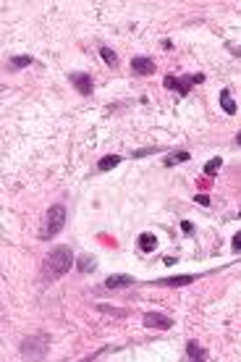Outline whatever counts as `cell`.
<instances>
[{"instance_id": "cell-2", "label": "cell", "mask_w": 241, "mask_h": 362, "mask_svg": "<svg viewBox=\"0 0 241 362\" xmlns=\"http://www.w3.org/2000/svg\"><path fill=\"white\" fill-rule=\"evenodd\" d=\"M66 226V208L63 205H53L45 216V226L40 231V239H53L55 234H60V228Z\"/></svg>"}, {"instance_id": "cell-12", "label": "cell", "mask_w": 241, "mask_h": 362, "mask_svg": "<svg viewBox=\"0 0 241 362\" xmlns=\"http://www.w3.org/2000/svg\"><path fill=\"white\" fill-rule=\"evenodd\" d=\"M76 265H79V271L81 273H89V271H95V257L92 255H81V257H76Z\"/></svg>"}, {"instance_id": "cell-19", "label": "cell", "mask_w": 241, "mask_h": 362, "mask_svg": "<svg viewBox=\"0 0 241 362\" xmlns=\"http://www.w3.org/2000/svg\"><path fill=\"white\" fill-rule=\"evenodd\" d=\"M231 247H234V252H241V231L234 236V241H231Z\"/></svg>"}, {"instance_id": "cell-6", "label": "cell", "mask_w": 241, "mask_h": 362, "mask_svg": "<svg viewBox=\"0 0 241 362\" xmlns=\"http://www.w3.org/2000/svg\"><path fill=\"white\" fill-rule=\"evenodd\" d=\"M186 355H189L191 362H205V360H207V352L202 349L197 341H189V344H186Z\"/></svg>"}, {"instance_id": "cell-13", "label": "cell", "mask_w": 241, "mask_h": 362, "mask_svg": "<svg viewBox=\"0 0 241 362\" xmlns=\"http://www.w3.org/2000/svg\"><path fill=\"white\" fill-rule=\"evenodd\" d=\"M183 160H189V152L179 150V152H173V155L165 157V165H176V163H183Z\"/></svg>"}, {"instance_id": "cell-7", "label": "cell", "mask_w": 241, "mask_h": 362, "mask_svg": "<svg viewBox=\"0 0 241 362\" xmlns=\"http://www.w3.org/2000/svg\"><path fill=\"white\" fill-rule=\"evenodd\" d=\"M194 281V276H173V278H157L155 284L160 286H189Z\"/></svg>"}, {"instance_id": "cell-14", "label": "cell", "mask_w": 241, "mask_h": 362, "mask_svg": "<svg viewBox=\"0 0 241 362\" xmlns=\"http://www.w3.org/2000/svg\"><path fill=\"white\" fill-rule=\"evenodd\" d=\"M100 55H103V61L108 63V66H116V63H118V55L110 48H100Z\"/></svg>"}, {"instance_id": "cell-5", "label": "cell", "mask_w": 241, "mask_h": 362, "mask_svg": "<svg viewBox=\"0 0 241 362\" xmlns=\"http://www.w3.org/2000/svg\"><path fill=\"white\" fill-rule=\"evenodd\" d=\"M131 69H134V73H139V76H150V73L155 71V63L150 58H134Z\"/></svg>"}, {"instance_id": "cell-17", "label": "cell", "mask_w": 241, "mask_h": 362, "mask_svg": "<svg viewBox=\"0 0 241 362\" xmlns=\"http://www.w3.org/2000/svg\"><path fill=\"white\" fill-rule=\"evenodd\" d=\"M163 84L168 87V89H176V92H179V76H165Z\"/></svg>"}, {"instance_id": "cell-1", "label": "cell", "mask_w": 241, "mask_h": 362, "mask_svg": "<svg viewBox=\"0 0 241 362\" xmlns=\"http://www.w3.org/2000/svg\"><path fill=\"white\" fill-rule=\"evenodd\" d=\"M73 263H76V257H73V252L68 247H53V252H48V257H45V268H42V276L48 278V281H55V278L66 276Z\"/></svg>"}, {"instance_id": "cell-16", "label": "cell", "mask_w": 241, "mask_h": 362, "mask_svg": "<svg viewBox=\"0 0 241 362\" xmlns=\"http://www.w3.org/2000/svg\"><path fill=\"white\" fill-rule=\"evenodd\" d=\"M29 63H32L29 55H18V58H11L8 66H11V69H21V66H29Z\"/></svg>"}, {"instance_id": "cell-11", "label": "cell", "mask_w": 241, "mask_h": 362, "mask_svg": "<svg viewBox=\"0 0 241 362\" xmlns=\"http://www.w3.org/2000/svg\"><path fill=\"white\" fill-rule=\"evenodd\" d=\"M118 163H120V157H118V155H105V157H100L97 171H110V168H116Z\"/></svg>"}, {"instance_id": "cell-9", "label": "cell", "mask_w": 241, "mask_h": 362, "mask_svg": "<svg viewBox=\"0 0 241 362\" xmlns=\"http://www.w3.org/2000/svg\"><path fill=\"white\" fill-rule=\"evenodd\" d=\"M220 105H223V110L228 116L236 113V103H234V97H231V89H220Z\"/></svg>"}, {"instance_id": "cell-10", "label": "cell", "mask_w": 241, "mask_h": 362, "mask_svg": "<svg viewBox=\"0 0 241 362\" xmlns=\"http://www.w3.org/2000/svg\"><path fill=\"white\" fill-rule=\"evenodd\" d=\"M155 247H157V236H152V234L139 236V249H142V252H152Z\"/></svg>"}, {"instance_id": "cell-18", "label": "cell", "mask_w": 241, "mask_h": 362, "mask_svg": "<svg viewBox=\"0 0 241 362\" xmlns=\"http://www.w3.org/2000/svg\"><path fill=\"white\" fill-rule=\"evenodd\" d=\"M100 310L103 312H110V315H118V318H123L126 310H116V307H105V304H100Z\"/></svg>"}, {"instance_id": "cell-20", "label": "cell", "mask_w": 241, "mask_h": 362, "mask_svg": "<svg viewBox=\"0 0 241 362\" xmlns=\"http://www.w3.org/2000/svg\"><path fill=\"white\" fill-rule=\"evenodd\" d=\"M181 228H183V234H191V231H194V226L189 223V220H183V223H181Z\"/></svg>"}, {"instance_id": "cell-8", "label": "cell", "mask_w": 241, "mask_h": 362, "mask_svg": "<svg viewBox=\"0 0 241 362\" xmlns=\"http://www.w3.org/2000/svg\"><path fill=\"white\" fill-rule=\"evenodd\" d=\"M134 284V278L131 276H123V273H118V276H110L108 281H105V286L108 289H118V286H131Z\"/></svg>"}, {"instance_id": "cell-21", "label": "cell", "mask_w": 241, "mask_h": 362, "mask_svg": "<svg viewBox=\"0 0 241 362\" xmlns=\"http://www.w3.org/2000/svg\"><path fill=\"white\" fill-rule=\"evenodd\" d=\"M197 202H199V205H210V200L205 197V194H197Z\"/></svg>"}, {"instance_id": "cell-3", "label": "cell", "mask_w": 241, "mask_h": 362, "mask_svg": "<svg viewBox=\"0 0 241 362\" xmlns=\"http://www.w3.org/2000/svg\"><path fill=\"white\" fill-rule=\"evenodd\" d=\"M144 326L147 328H163V331H168V328H173V320L168 318V315H160V312H147L144 315Z\"/></svg>"}, {"instance_id": "cell-15", "label": "cell", "mask_w": 241, "mask_h": 362, "mask_svg": "<svg viewBox=\"0 0 241 362\" xmlns=\"http://www.w3.org/2000/svg\"><path fill=\"white\" fill-rule=\"evenodd\" d=\"M220 165H223V160H220V157H212V160H207V165H205V173L215 176V171L220 168Z\"/></svg>"}, {"instance_id": "cell-23", "label": "cell", "mask_w": 241, "mask_h": 362, "mask_svg": "<svg viewBox=\"0 0 241 362\" xmlns=\"http://www.w3.org/2000/svg\"><path fill=\"white\" fill-rule=\"evenodd\" d=\"M236 142H239V145H241V132H239V137H236Z\"/></svg>"}, {"instance_id": "cell-4", "label": "cell", "mask_w": 241, "mask_h": 362, "mask_svg": "<svg viewBox=\"0 0 241 362\" xmlns=\"http://www.w3.org/2000/svg\"><path fill=\"white\" fill-rule=\"evenodd\" d=\"M68 79L76 84V89L81 92V95H89V92H92V76H89V73H71Z\"/></svg>"}, {"instance_id": "cell-22", "label": "cell", "mask_w": 241, "mask_h": 362, "mask_svg": "<svg viewBox=\"0 0 241 362\" xmlns=\"http://www.w3.org/2000/svg\"><path fill=\"white\" fill-rule=\"evenodd\" d=\"M150 152H152V150H136L134 157H144V155H150Z\"/></svg>"}]
</instances>
